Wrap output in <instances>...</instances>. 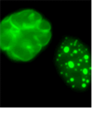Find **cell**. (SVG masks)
<instances>
[{
	"mask_svg": "<svg viewBox=\"0 0 104 120\" xmlns=\"http://www.w3.org/2000/svg\"><path fill=\"white\" fill-rule=\"evenodd\" d=\"M3 44L6 53L14 60L27 61L34 58L49 43L51 30L42 20L29 27L5 20L1 26Z\"/></svg>",
	"mask_w": 104,
	"mask_h": 120,
	"instance_id": "obj_1",
	"label": "cell"
},
{
	"mask_svg": "<svg viewBox=\"0 0 104 120\" xmlns=\"http://www.w3.org/2000/svg\"><path fill=\"white\" fill-rule=\"evenodd\" d=\"M55 58L60 69V74L72 88L76 87L79 81L83 84H83L87 85V81H90L85 72L91 70V68H88L85 65H88L91 62L90 52L80 40L72 37H65L59 46Z\"/></svg>",
	"mask_w": 104,
	"mask_h": 120,
	"instance_id": "obj_2",
	"label": "cell"
}]
</instances>
